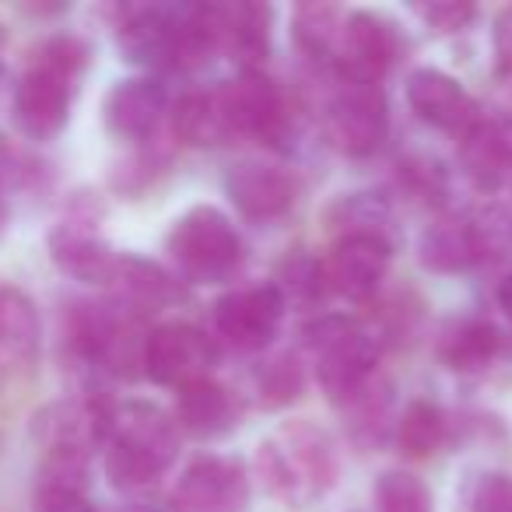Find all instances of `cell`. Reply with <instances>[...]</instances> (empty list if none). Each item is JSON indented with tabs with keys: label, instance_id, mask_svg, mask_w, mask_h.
<instances>
[{
	"label": "cell",
	"instance_id": "6da1fadb",
	"mask_svg": "<svg viewBox=\"0 0 512 512\" xmlns=\"http://www.w3.org/2000/svg\"><path fill=\"white\" fill-rule=\"evenodd\" d=\"M337 446L327 428L309 418L278 425L256 446V474L267 495L288 509H309L337 484Z\"/></svg>",
	"mask_w": 512,
	"mask_h": 512
},
{
	"label": "cell",
	"instance_id": "7a4b0ae2",
	"mask_svg": "<svg viewBox=\"0 0 512 512\" xmlns=\"http://www.w3.org/2000/svg\"><path fill=\"white\" fill-rule=\"evenodd\" d=\"M106 449V474L120 491L155 484L179 456V428L155 404H123L113 411Z\"/></svg>",
	"mask_w": 512,
	"mask_h": 512
},
{
	"label": "cell",
	"instance_id": "3957f363",
	"mask_svg": "<svg viewBox=\"0 0 512 512\" xmlns=\"http://www.w3.org/2000/svg\"><path fill=\"white\" fill-rule=\"evenodd\" d=\"M302 344L309 348L323 393L334 404L348 400L365 379L376 376L379 344L355 316L327 313L302 327Z\"/></svg>",
	"mask_w": 512,
	"mask_h": 512
},
{
	"label": "cell",
	"instance_id": "277c9868",
	"mask_svg": "<svg viewBox=\"0 0 512 512\" xmlns=\"http://www.w3.org/2000/svg\"><path fill=\"white\" fill-rule=\"evenodd\" d=\"M165 249L176 260L179 274L197 285L228 281L242 264V239L232 218L211 204H197L183 218H176Z\"/></svg>",
	"mask_w": 512,
	"mask_h": 512
},
{
	"label": "cell",
	"instance_id": "5b68a950",
	"mask_svg": "<svg viewBox=\"0 0 512 512\" xmlns=\"http://www.w3.org/2000/svg\"><path fill=\"white\" fill-rule=\"evenodd\" d=\"M390 116L379 81L341 71V85L330 102V137L351 158H369L383 148Z\"/></svg>",
	"mask_w": 512,
	"mask_h": 512
},
{
	"label": "cell",
	"instance_id": "8992f818",
	"mask_svg": "<svg viewBox=\"0 0 512 512\" xmlns=\"http://www.w3.org/2000/svg\"><path fill=\"white\" fill-rule=\"evenodd\" d=\"M218 365V344L193 323H162L144 341V376L158 386H186L211 379Z\"/></svg>",
	"mask_w": 512,
	"mask_h": 512
},
{
	"label": "cell",
	"instance_id": "52a82bcc",
	"mask_svg": "<svg viewBox=\"0 0 512 512\" xmlns=\"http://www.w3.org/2000/svg\"><path fill=\"white\" fill-rule=\"evenodd\" d=\"M113 404L102 397H78L57 400L36 414V442L46 456H71V460H88L95 446L109 439L113 425Z\"/></svg>",
	"mask_w": 512,
	"mask_h": 512
},
{
	"label": "cell",
	"instance_id": "ba28073f",
	"mask_svg": "<svg viewBox=\"0 0 512 512\" xmlns=\"http://www.w3.org/2000/svg\"><path fill=\"white\" fill-rule=\"evenodd\" d=\"M99 207H92L88 193H78L74 200V214H67L57 228L50 232V256L53 264L74 281L85 285H109V274L116 267V249L99 239L95 221H99Z\"/></svg>",
	"mask_w": 512,
	"mask_h": 512
},
{
	"label": "cell",
	"instance_id": "9c48e42d",
	"mask_svg": "<svg viewBox=\"0 0 512 512\" xmlns=\"http://www.w3.org/2000/svg\"><path fill=\"white\" fill-rule=\"evenodd\" d=\"M214 92H218L228 134L260 137L267 144H278L285 137L288 130L285 99H281L278 85L271 78H264L260 71H242L239 78L225 81Z\"/></svg>",
	"mask_w": 512,
	"mask_h": 512
},
{
	"label": "cell",
	"instance_id": "30bf717a",
	"mask_svg": "<svg viewBox=\"0 0 512 512\" xmlns=\"http://www.w3.org/2000/svg\"><path fill=\"white\" fill-rule=\"evenodd\" d=\"M169 505L172 512H246V467L232 456H200L179 474Z\"/></svg>",
	"mask_w": 512,
	"mask_h": 512
},
{
	"label": "cell",
	"instance_id": "8fae6325",
	"mask_svg": "<svg viewBox=\"0 0 512 512\" xmlns=\"http://www.w3.org/2000/svg\"><path fill=\"white\" fill-rule=\"evenodd\" d=\"M285 299L274 285H246L232 288L214 302V327L232 348L260 351L278 337L285 320Z\"/></svg>",
	"mask_w": 512,
	"mask_h": 512
},
{
	"label": "cell",
	"instance_id": "7c38bea8",
	"mask_svg": "<svg viewBox=\"0 0 512 512\" xmlns=\"http://www.w3.org/2000/svg\"><path fill=\"white\" fill-rule=\"evenodd\" d=\"M74 81L78 78L57 71V67L29 60V71L22 74V81L15 88V120L25 137L53 141L67 127L74 102Z\"/></svg>",
	"mask_w": 512,
	"mask_h": 512
},
{
	"label": "cell",
	"instance_id": "4fadbf2b",
	"mask_svg": "<svg viewBox=\"0 0 512 512\" xmlns=\"http://www.w3.org/2000/svg\"><path fill=\"white\" fill-rule=\"evenodd\" d=\"M225 193L235 211L249 221H274L288 214L299 200V179L285 165L264 162V158H242L228 169Z\"/></svg>",
	"mask_w": 512,
	"mask_h": 512
},
{
	"label": "cell",
	"instance_id": "5bb4252c",
	"mask_svg": "<svg viewBox=\"0 0 512 512\" xmlns=\"http://www.w3.org/2000/svg\"><path fill=\"white\" fill-rule=\"evenodd\" d=\"M393 246L372 235H348L337 239L330 246V253L323 256V285L330 295H341L348 302H365L379 292L390 267Z\"/></svg>",
	"mask_w": 512,
	"mask_h": 512
},
{
	"label": "cell",
	"instance_id": "9a60e30c",
	"mask_svg": "<svg viewBox=\"0 0 512 512\" xmlns=\"http://www.w3.org/2000/svg\"><path fill=\"white\" fill-rule=\"evenodd\" d=\"M337 60L344 74L379 81L400 60V29L379 11H348Z\"/></svg>",
	"mask_w": 512,
	"mask_h": 512
},
{
	"label": "cell",
	"instance_id": "2e32d148",
	"mask_svg": "<svg viewBox=\"0 0 512 512\" xmlns=\"http://www.w3.org/2000/svg\"><path fill=\"white\" fill-rule=\"evenodd\" d=\"M407 102L435 130H449V134H467L481 116H477V102L467 95V88L446 71L435 67H418L407 78Z\"/></svg>",
	"mask_w": 512,
	"mask_h": 512
},
{
	"label": "cell",
	"instance_id": "e0dca14e",
	"mask_svg": "<svg viewBox=\"0 0 512 512\" xmlns=\"http://www.w3.org/2000/svg\"><path fill=\"white\" fill-rule=\"evenodd\" d=\"M165 106H169V99H165L162 81L127 78L109 88L106 102H102V120H106V130L116 141L144 144L155 137Z\"/></svg>",
	"mask_w": 512,
	"mask_h": 512
},
{
	"label": "cell",
	"instance_id": "ac0fdd59",
	"mask_svg": "<svg viewBox=\"0 0 512 512\" xmlns=\"http://www.w3.org/2000/svg\"><path fill=\"white\" fill-rule=\"evenodd\" d=\"M183 8H130L116 25V39L130 64L176 67Z\"/></svg>",
	"mask_w": 512,
	"mask_h": 512
},
{
	"label": "cell",
	"instance_id": "d6986e66",
	"mask_svg": "<svg viewBox=\"0 0 512 512\" xmlns=\"http://www.w3.org/2000/svg\"><path fill=\"white\" fill-rule=\"evenodd\" d=\"M460 169L481 193L512 190V123L477 120L460 134Z\"/></svg>",
	"mask_w": 512,
	"mask_h": 512
},
{
	"label": "cell",
	"instance_id": "ffe728a7",
	"mask_svg": "<svg viewBox=\"0 0 512 512\" xmlns=\"http://www.w3.org/2000/svg\"><path fill=\"white\" fill-rule=\"evenodd\" d=\"M109 288L116 292V306L134 316L169 309L183 295L179 281L165 267H158L155 260H144V256L134 253L116 256V267L109 274Z\"/></svg>",
	"mask_w": 512,
	"mask_h": 512
},
{
	"label": "cell",
	"instance_id": "44dd1931",
	"mask_svg": "<svg viewBox=\"0 0 512 512\" xmlns=\"http://www.w3.org/2000/svg\"><path fill=\"white\" fill-rule=\"evenodd\" d=\"M179 432L193 439H221L239 425V404L235 397L214 379H197L176 390V414H172Z\"/></svg>",
	"mask_w": 512,
	"mask_h": 512
},
{
	"label": "cell",
	"instance_id": "7402d4cb",
	"mask_svg": "<svg viewBox=\"0 0 512 512\" xmlns=\"http://www.w3.org/2000/svg\"><path fill=\"white\" fill-rule=\"evenodd\" d=\"M218 15V43L242 71H260V64L271 53V8L253 0H235L225 8H214Z\"/></svg>",
	"mask_w": 512,
	"mask_h": 512
},
{
	"label": "cell",
	"instance_id": "603a6c76",
	"mask_svg": "<svg viewBox=\"0 0 512 512\" xmlns=\"http://www.w3.org/2000/svg\"><path fill=\"white\" fill-rule=\"evenodd\" d=\"M337 411L344 414V428L348 439L362 449H379L390 442V432L397 425L393 418V386L386 379L372 376L351 393L348 400L337 404Z\"/></svg>",
	"mask_w": 512,
	"mask_h": 512
},
{
	"label": "cell",
	"instance_id": "cb8c5ba5",
	"mask_svg": "<svg viewBox=\"0 0 512 512\" xmlns=\"http://www.w3.org/2000/svg\"><path fill=\"white\" fill-rule=\"evenodd\" d=\"M43 348V320L22 288L0 285V365H32Z\"/></svg>",
	"mask_w": 512,
	"mask_h": 512
},
{
	"label": "cell",
	"instance_id": "d4e9b609",
	"mask_svg": "<svg viewBox=\"0 0 512 512\" xmlns=\"http://www.w3.org/2000/svg\"><path fill=\"white\" fill-rule=\"evenodd\" d=\"M418 260L432 274H460L481 264L470 218H439L421 232Z\"/></svg>",
	"mask_w": 512,
	"mask_h": 512
},
{
	"label": "cell",
	"instance_id": "484cf974",
	"mask_svg": "<svg viewBox=\"0 0 512 512\" xmlns=\"http://www.w3.org/2000/svg\"><path fill=\"white\" fill-rule=\"evenodd\" d=\"M502 351V334L488 320H460L442 334L439 358L453 372H484Z\"/></svg>",
	"mask_w": 512,
	"mask_h": 512
},
{
	"label": "cell",
	"instance_id": "4316f807",
	"mask_svg": "<svg viewBox=\"0 0 512 512\" xmlns=\"http://www.w3.org/2000/svg\"><path fill=\"white\" fill-rule=\"evenodd\" d=\"M327 225L337 239L372 235L393 246V207L379 193H344L327 207Z\"/></svg>",
	"mask_w": 512,
	"mask_h": 512
},
{
	"label": "cell",
	"instance_id": "83f0119b",
	"mask_svg": "<svg viewBox=\"0 0 512 512\" xmlns=\"http://www.w3.org/2000/svg\"><path fill=\"white\" fill-rule=\"evenodd\" d=\"M446 439H449V421L442 414V407L432 404V400H411L397 414L393 442L411 460H428V456L446 446Z\"/></svg>",
	"mask_w": 512,
	"mask_h": 512
},
{
	"label": "cell",
	"instance_id": "f1b7e54d",
	"mask_svg": "<svg viewBox=\"0 0 512 512\" xmlns=\"http://www.w3.org/2000/svg\"><path fill=\"white\" fill-rule=\"evenodd\" d=\"M172 137L186 148H214L228 137L218 92H186L172 109Z\"/></svg>",
	"mask_w": 512,
	"mask_h": 512
},
{
	"label": "cell",
	"instance_id": "f546056e",
	"mask_svg": "<svg viewBox=\"0 0 512 512\" xmlns=\"http://www.w3.org/2000/svg\"><path fill=\"white\" fill-rule=\"evenodd\" d=\"M344 15L334 4H299L292 15V36L299 50L313 60H334L341 43Z\"/></svg>",
	"mask_w": 512,
	"mask_h": 512
},
{
	"label": "cell",
	"instance_id": "4dcf8cb0",
	"mask_svg": "<svg viewBox=\"0 0 512 512\" xmlns=\"http://www.w3.org/2000/svg\"><path fill=\"white\" fill-rule=\"evenodd\" d=\"M302 390H306V365L295 351L267 358L256 372V404L264 411H281V407L295 404Z\"/></svg>",
	"mask_w": 512,
	"mask_h": 512
},
{
	"label": "cell",
	"instance_id": "1f68e13d",
	"mask_svg": "<svg viewBox=\"0 0 512 512\" xmlns=\"http://www.w3.org/2000/svg\"><path fill=\"white\" fill-rule=\"evenodd\" d=\"M271 285L278 288L285 306L292 302V306L313 309L316 302L327 295V285H323V264L316 260V256L302 253V249H295V253H288L285 260H281Z\"/></svg>",
	"mask_w": 512,
	"mask_h": 512
},
{
	"label": "cell",
	"instance_id": "d6a6232c",
	"mask_svg": "<svg viewBox=\"0 0 512 512\" xmlns=\"http://www.w3.org/2000/svg\"><path fill=\"white\" fill-rule=\"evenodd\" d=\"M372 512H435V498L421 477L386 470L372 488Z\"/></svg>",
	"mask_w": 512,
	"mask_h": 512
},
{
	"label": "cell",
	"instance_id": "836d02e7",
	"mask_svg": "<svg viewBox=\"0 0 512 512\" xmlns=\"http://www.w3.org/2000/svg\"><path fill=\"white\" fill-rule=\"evenodd\" d=\"M470 228L481 260L512 256V211L505 204H484L481 211L470 214Z\"/></svg>",
	"mask_w": 512,
	"mask_h": 512
},
{
	"label": "cell",
	"instance_id": "e575fe53",
	"mask_svg": "<svg viewBox=\"0 0 512 512\" xmlns=\"http://www.w3.org/2000/svg\"><path fill=\"white\" fill-rule=\"evenodd\" d=\"M162 165H165V155H158V151H151V148L137 151V155H130L127 162H120L113 169V176H109L113 179V190L123 193V197H137V193L155 183Z\"/></svg>",
	"mask_w": 512,
	"mask_h": 512
},
{
	"label": "cell",
	"instance_id": "d590c367",
	"mask_svg": "<svg viewBox=\"0 0 512 512\" xmlns=\"http://www.w3.org/2000/svg\"><path fill=\"white\" fill-rule=\"evenodd\" d=\"M418 18L439 36H449V32H463L470 22L477 18V8L467 4V0H435V4H418Z\"/></svg>",
	"mask_w": 512,
	"mask_h": 512
},
{
	"label": "cell",
	"instance_id": "8d00e7d4",
	"mask_svg": "<svg viewBox=\"0 0 512 512\" xmlns=\"http://www.w3.org/2000/svg\"><path fill=\"white\" fill-rule=\"evenodd\" d=\"M400 179L425 200L446 197V172L432 158H407V162H400Z\"/></svg>",
	"mask_w": 512,
	"mask_h": 512
},
{
	"label": "cell",
	"instance_id": "74e56055",
	"mask_svg": "<svg viewBox=\"0 0 512 512\" xmlns=\"http://www.w3.org/2000/svg\"><path fill=\"white\" fill-rule=\"evenodd\" d=\"M470 512H512V474H484L470 491Z\"/></svg>",
	"mask_w": 512,
	"mask_h": 512
},
{
	"label": "cell",
	"instance_id": "f35d334b",
	"mask_svg": "<svg viewBox=\"0 0 512 512\" xmlns=\"http://www.w3.org/2000/svg\"><path fill=\"white\" fill-rule=\"evenodd\" d=\"M36 512H95V509L88 505L85 491L39 484L36 488Z\"/></svg>",
	"mask_w": 512,
	"mask_h": 512
},
{
	"label": "cell",
	"instance_id": "ab89813d",
	"mask_svg": "<svg viewBox=\"0 0 512 512\" xmlns=\"http://www.w3.org/2000/svg\"><path fill=\"white\" fill-rule=\"evenodd\" d=\"M495 53H498V71L505 81H512V8H505L495 22Z\"/></svg>",
	"mask_w": 512,
	"mask_h": 512
},
{
	"label": "cell",
	"instance_id": "60d3db41",
	"mask_svg": "<svg viewBox=\"0 0 512 512\" xmlns=\"http://www.w3.org/2000/svg\"><path fill=\"white\" fill-rule=\"evenodd\" d=\"M18 179H22V162H18L8 137H0V186L18 183Z\"/></svg>",
	"mask_w": 512,
	"mask_h": 512
},
{
	"label": "cell",
	"instance_id": "b9f144b4",
	"mask_svg": "<svg viewBox=\"0 0 512 512\" xmlns=\"http://www.w3.org/2000/svg\"><path fill=\"white\" fill-rule=\"evenodd\" d=\"M498 306L505 309V316L512 320V271L502 278V285H498Z\"/></svg>",
	"mask_w": 512,
	"mask_h": 512
},
{
	"label": "cell",
	"instance_id": "7bdbcfd3",
	"mask_svg": "<svg viewBox=\"0 0 512 512\" xmlns=\"http://www.w3.org/2000/svg\"><path fill=\"white\" fill-rule=\"evenodd\" d=\"M8 221H11V211H8V204L0 200V239H4V232H8Z\"/></svg>",
	"mask_w": 512,
	"mask_h": 512
},
{
	"label": "cell",
	"instance_id": "ee69618b",
	"mask_svg": "<svg viewBox=\"0 0 512 512\" xmlns=\"http://www.w3.org/2000/svg\"><path fill=\"white\" fill-rule=\"evenodd\" d=\"M127 512H158V509H148V505H134V509H127Z\"/></svg>",
	"mask_w": 512,
	"mask_h": 512
},
{
	"label": "cell",
	"instance_id": "f6af8a7d",
	"mask_svg": "<svg viewBox=\"0 0 512 512\" xmlns=\"http://www.w3.org/2000/svg\"><path fill=\"white\" fill-rule=\"evenodd\" d=\"M0 92H4V67H0Z\"/></svg>",
	"mask_w": 512,
	"mask_h": 512
}]
</instances>
